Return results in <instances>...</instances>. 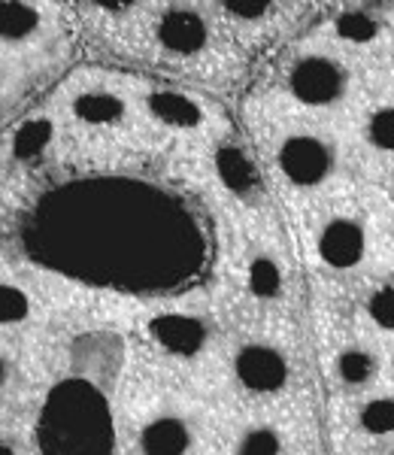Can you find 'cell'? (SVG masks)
Returning a JSON list of instances; mask_svg holds the SVG:
<instances>
[{"instance_id": "cell-1", "label": "cell", "mask_w": 394, "mask_h": 455, "mask_svg": "<svg viewBox=\"0 0 394 455\" xmlns=\"http://www.w3.org/2000/svg\"><path fill=\"white\" fill-rule=\"evenodd\" d=\"M34 437L40 455H113L115 413L113 403L83 377L55 373L36 403Z\"/></svg>"}, {"instance_id": "cell-12", "label": "cell", "mask_w": 394, "mask_h": 455, "mask_svg": "<svg viewBox=\"0 0 394 455\" xmlns=\"http://www.w3.org/2000/svg\"><path fill=\"white\" fill-rule=\"evenodd\" d=\"M140 104L146 119L158 122L167 131H188V134H201L207 128V109L197 104L194 98L173 88H146L140 94Z\"/></svg>"}, {"instance_id": "cell-15", "label": "cell", "mask_w": 394, "mask_h": 455, "mask_svg": "<svg viewBox=\"0 0 394 455\" xmlns=\"http://www.w3.org/2000/svg\"><path fill=\"white\" fill-rule=\"evenodd\" d=\"M231 455H286V435L280 425L255 422L240 431L233 440Z\"/></svg>"}, {"instance_id": "cell-5", "label": "cell", "mask_w": 394, "mask_h": 455, "mask_svg": "<svg viewBox=\"0 0 394 455\" xmlns=\"http://www.w3.org/2000/svg\"><path fill=\"white\" fill-rule=\"evenodd\" d=\"M273 164L282 180L297 192H312L322 188L334 173L337 156L334 146L325 140L322 134L312 131H288L273 152Z\"/></svg>"}, {"instance_id": "cell-16", "label": "cell", "mask_w": 394, "mask_h": 455, "mask_svg": "<svg viewBox=\"0 0 394 455\" xmlns=\"http://www.w3.org/2000/svg\"><path fill=\"white\" fill-rule=\"evenodd\" d=\"M218 19L231 21V25L240 28H258L267 25V21H276L282 16L286 6L280 4H252V0H228V4H218Z\"/></svg>"}, {"instance_id": "cell-22", "label": "cell", "mask_w": 394, "mask_h": 455, "mask_svg": "<svg viewBox=\"0 0 394 455\" xmlns=\"http://www.w3.org/2000/svg\"><path fill=\"white\" fill-rule=\"evenodd\" d=\"M370 319H374L379 328L394 331V283L379 289L376 295L370 298Z\"/></svg>"}, {"instance_id": "cell-11", "label": "cell", "mask_w": 394, "mask_h": 455, "mask_svg": "<svg viewBox=\"0 0 394 455\" xmlns=\"http://www.w3.org/2000/svg\"><path fill=\"white\" fill-rule=\"evenodd\" d=\"M240 285L258 307H276L288 295V270L270 249H255L240 264Z\"/></svg>"}, {"instance_id": "cell-20", "label": "cell", "mask_w": 394, "mask_h": 455, "mask_svg": "<svg viewBox=\"0 0 394 455\" xmlns=\"http://www.w3.org/2000/svg\"><path fill=\"white\" fill-rule=\"evenodd\" d=\"M361 428L367 431V435H391L394 431V401L391 398H376V401L364 403Z\"/></svg>"}, {"instance_id": "cell-7", "label": "cell", "mask_w": 394, "mask_h": 455, "mask_svg": "<svg viewBox=\"0 0 394 455\" xmlns=\"http://www.w3.org/2000/svg\"><path fill=\"white\" fill-rule=\"evenodd\" d=\"M158 52L170 61H194L203 58L216 43L213 16L194 10V6H170L158 12L155 28H152Z\"/></svg>"}, {"instance_id": "cell-21", "label": "cell", "mask_w": 394, "mask_h": 455, "mask_svg": "<svg viewBox=\"0 0 394 455\" xmlns=\"http://www.w3.org/2000/svg\"><path fill=\"white\" fill-rule=\"evenodd\" d=\"M370 143L385 152H394V109H376L367 122Z\"/></svg>"}, {"instance_id": "cell-2", "label": "cell", "mask_w": 394, "mask_h": 455, "mask_svg": "<svg viewBox=\"0 0 394 455\" xmlns=\"http://www.w3.org/2000/svg\"><path fill=\"white\" fill-rule=\"evenodd\" d=\"M70 307L67 276L16 255L0 259V337L4 340H55Z\"/></svg>"}, {"instance_id": "cell-17", "label": "cell", "mask_w": 394, "mask_h": 455, "mask_svg": "<svg viewBox=\"0 0 394 455\" xmlns=\"http://www.w3.org/2000/svg\"><path fill=\"white\" fill-rule=\"evenodd\" d=\"M0 455H40L34 425L28 419H0Z\"/></svg>"}, {"instance_id": "cell-3", "label": "cell", "mask_w": 394, "mask_h": 455, "mask_svg": "<svg viewBox=\"0 0 394 455\" xmlns=\"http://www.w3.org/2000/svg\"><path fill=\"white\" fill-rule=\"evenodd\" d=\"M64 19L46 4H0V98L43 79L64 46Z\"/></svg>"}, {"instance_id": "cell-6", "label": "cell", "mask_w": 394, "mask_h": 455, "mask_svg": "<svg viewBox=\"0 0 394 455\" xmlns=\"http://www.w3.org/2000/svg\"><path fill=\"white\" fill-rule=\"evenodd\" d=\"M231 377L249 398H280L291 383V362L276 343L249 340L231 355Z\"/></svg>"}, {"instance_id": "cell-18", "label": "cell", "mask_w": 394, "mask_h": 455, "mask_svg": "<svg viewBox=\"0 0 394 455\" xmlns=\"http://www.w3.org/2000/svg\"><path fill=\"white\" fill-rule=\"evenodd\" d=\"M334 34H337L343 43H370V40H376V34H379V21L376 16H370V12H364V10H349L334 21Z\"/></svg>"}, {"instance_id": "cell-9", "label": "cell", "mask_w": 394, "mask_h": 455, "mask_svg": "<svg viewBox=\"0 0 394 455\" xmlns=\"http://www.w3.org/2000/svg\"><path fill=\"white\" fill-rule=\"evenodd\" d=\"M194 425L188 416L162 410L137 425L134 452L137 455H192Z\"/></svg>"}, {"instance_id": "cell-13", "label": "cell", "mask_w": 394, "mask_h": 455, "mask_svg": "<svg viewBox=\"0 0 394 455\" xmlns=\"http://www.w3.org/2000/svg\"><path fill=\"white\" fill-rule=\"evenodd\" d=\"M316 255L325 267L349 270L364 259V228L349 216H334L319 228Z\"/></svg>"}, {"instance_id": "cell-14", "label": "cell", "mask_w": 394, "mask_h": 455, "mask_svg": "<svg viewBox=\"0 0 394 455\" xmlns=\"http://www.w3.org/2000/svg\"><path fill=\"white\" fill-rule=\"evenodd\" d=\"M213 164H216L218 182H222L233 197L249 204L261 195L258 164L249 158L246 149H240V146H233V143H218L213 152Z\"/></svg>"}, {"instance_id": "cell-8", "label": "cell", "mask_w": 394, "mask_h": 455, "mask_svg": "<svg viewBox=\"0 0 394 455\" xmlns=\"http://www.w3.org/2000/svg\"><path fill=\"white\" fill-rule=\"evenodd\" d=\"M286 92L303 109H327L346 94V70L327 55H303L286 73Z\"/></svg>"}, {"instance_id": "cell-4", "label": "cell", "mask_w": 394, "mask_h": 455, "mask_svg": "<svg viewBox=\"0 0 394 455\" xmlns=\"http://www.w3.org/2000/svg\"><path fill=\"white\" fill-rule=\"evenodd\" d=\"M55 377V340L0 337V419L31 422Z\"/></svg>"}, {"instance_id": "cell-19", "label": "cell", "mask_w": 394, "mask_h": 455, "mask_svg": "<svg viewBox=\"0 0 394 455\" xmlns=\"http://www.w3.org/2000/svg\"><path fill=\"white\" fill-rule=\"evenodd\" d=\"M376 373V362L364 349H343L337 355V377L346 386H364Z\"/></svg>"}, {"instance_id": "cell-10", "label": "cell", "mask_w": 394, "mask_h": 455, "mask_svg": "<svg viewBox=\"0 0 394 455\" xmlns=\"http://www.w3.org/2000/svg\"><path fill=\"white\" fill-rule=\"evenodd\" d=\"M146 328L152 343L173 358H194L209 347V325L192 313H158Z\"/></svg>"}]
</instances>
